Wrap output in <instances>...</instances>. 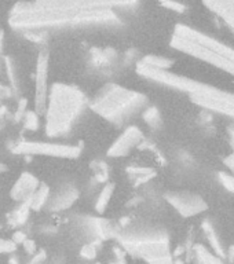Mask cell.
Here are the masks:
<instances>
[{
    "instance_id": "15",
    "label": "cell",
    "mask_w": 234,
    "mask_h": 264,
    "mask_svg": "<svg viewBox=\"0 0 234 264\" xmlns=\"http://www.w3.org/2000/svg\"><path fill=\"white\" fill-rule=\"evenodd\" d=\"M143 120L148 124H150V125H157L160 123V117H159L157 109H154V107L146 109L145 113H143Z\"/></svg>"
},
{
    "instance_id": "25",
    "label": "cell",
    "mask_w": 234,
    "mask_h": 264,
    "mask_svg": "<svg viewBox=\"0 0 234 264\" xmlns=\"http://www.w3.org/2000/svg\"><path fill=\"white\" fill-rule=\"evenodd\" d=\"M1 43H3V32L0 31V53H1Z\"/></svg>"
},
{
    "instance_id": "10",
    "label": "cell",
    "mask_w": 234,
    "mask_h": 264,
    "mask_svg": "<svg viewBox=\"0 0 234 264\" xmlns=\"http://www.w3.org/2000/svg\"><path fill=\"white\" fill-rule=\"evenodd\" d=\"M29 211H31V198L26 200L24 203H21L18 208L12 212V224H24L25 221L29 217Z\"/></svg>"
},
{
    "instance_id": "13",
    "label": "cell",
    "mask_w": 234,
    "mask_h": 264,
    "mask_svg": "<svg viewBox=\"0 0 234 264\" xmlns=\"http://www.w3.org/2000/svg\"><path fill=\"white\" fill-rule=\"evenodd\" d=\"M22 123H24V128L29 129V131H36L39 128V114L36 111L33 110H26L24 118H22Z\"/></svg>"
},
{
    "instance_id": "27",
    "label": "cell",
    "mask_w": 234,
    "mask_h": 264,
    "mask_svg": "<svg viewBox=\"0 0 234 264\" xmlns=\"http://www.w3.org/2000/svg\"><path fill=\"white\" fill-rule=\"evenodd\" d=\"M7 168H6V165H4V164H0V171H6Z\"/></svg>"
},
{
    "instance_id": "21",
    "label": "cell",
    "mask_w": 234,
    "mask_h": 264,
    "mask_svg": "<svg viewBox=\"0 0 234 264\" xmlns=\"http://www.w3.org/2000/svg\"><path fill=\"white\" fill-rule=\"evenodd\" d=\"M26 240V235H25L24 231H15V233L12 234V242L17 245V244H22L24 241Z\"/></svg>"
},
{
    "instance_id": "22",
    "label": "cell",
    "mask_w": 234,
    "mask_h": 264,
    "mask_svg": "<svg viewBox=\"0 0 234 264\" xmlns=\"http://www.w3.org/2000/svg\"><path fill=\"white\" fill-rule=\"evenodd\" d=\"M44 260H46V252H44V251H40L39 253H35L31 264H40L42 262H44Z\"/></svg>"
},
{
    "instance_id": "8",
    "label": "cell",
    "mask_w": 234,
    "mask_h": 264,
    "mask_svg": "<svg viewBox=\"0 0 234 264\" xmlns=\"http://www.w3.org/2000/svg\"><path fill=\"white\" fill-rule=\"evenodd\" d=\"M116 51L112 49L91 50V61L98 68H108V66H111L112 62L116 59Z\"/></svg>"
},
{
    "instance_id": "26",
    "label": "cell",
    "mask_w": 234,
    "mask_h": 264,
    "mask_svg": "<svg viewBox=\"0 0 234 264\" xmlns=\"http://www.w3.org/2000/svg\"><path fill=\"white\" fill-rule=\"evenodd\" d=\"M10 264H18V262H17V259H10V262H8Z\"/></svg>"
},
{
    "instance_id": "3",
    "label": "cell",
    "mask_w": 234,
    "mask_h": 264,
    "mask_svg": "<svg viewBox=\"0 0 234 264\" xmlns=\"http://www.w3.org/2000/svg\"><path fill=\"white\" fill-rule=\"evenodd\" d=\"M11 150L15 154H24V156H49V157H57V158H76L81 153V149L79 146L31 141L18 142Z\"/></svg>"
},
{
    "instance_id": "2",
    "label": "cell",
    "mask_w": 234,
    "mask_h": 264,
    "mask_svg": "<svg viewBox=\"0 0 234 264\" xmlns=\"http://www.w3.org/2000/svg\"><path fill=\"white\" fill-rule=\"evenodd\" d=\"M146 102V98L117 84H108L90 104L91 110L113 124L124 123Z\"/></svg>"
},
{
    "instance_id": "19",
    "label": "cell",
    "mask_w": 234,
    "mask_h": 264,
    "mask_svg": "<svg viewBox=\"0 0 234 264\" xmlns=\"http://www.w3.org/2000/svg\"><path fill=\"white\" fill-rule=\"evenodd\" d=\"M160 1L163 6H166L167 8H171V10H174V11L180 12V11H183V8H185L182 4L175 3V1H173V0H160Z\"/></svg>"
},
{
    "instance_id": "7",
    "label": "cell",
    "mask_w": 234,
    "mask_h": 264,
    "mask_svg": "<svg viewBox=\"0 0 234 264\" xmlns=\"http://www.w3.org/2000/svg\"><path fill=\"white\" fill-rule=\"evenodd\" d=\"M79 198V191L73 186H65L57 193L56 196L50 197V211H63L70 208L74 201Z\"/></svg>"
},
{
    "instance_id": "4",
    "label": "cell",
    "mask_w": 234,
    "mask_h": 264,
    "mask_svg": "<svg viewBox=\"0 0 234 264\" xmlns=\"http://www.w3.org/2000/svg\"><path fill=\"white\" fill-rule=\"evenodd\" d=\"M49 55L42 53L37 58L36 77H35V109L37 114H44L49 98Z\"/></svg>"
},
{
    "instance_id": "20",
    "label": "cell",
    "mask_w": 234,
    "mask_h": 264,
    "mask_svg": "<svg viewBox=\"0 0 234 264\" xmlns=\"http://www.w3.org/2000/svg\"><path fill=\"white\" fill-rule=\"evenodd\" d=\"M22 245H24L25 251L29 253V255H33L35 251H36V245H35V241L32 240H25L22 242Z\"/></svg>"
},
{
    "instance_id": "5",
    "label": "cell",
    "mask_w": 234,
    "mask_h": 264,
    "mask_svg": "<svg viewBox=\"0 0 234 264\" xmlns=\"http://www.w3.org/2000/svg\"><path fill=\"white\" fill-rule=\"evenodd\" d=\"M143 139L142 131L135 125H131L117 138L111 149L108 150V156L111 157H125L132 149L138 146Z\"/></svg>"
},
{
    "instance_id": "16",
    "label": "cell",
    "mask_w": 234,
    "mask_h": 264,
    "mask_svg": "<svg viewBox=\"0 0 234 264\" xmlns=\"http://www.w3.org/2000/svg\"><path fill=\"white\" fill-rule=\"evenodd\" d=\"M80 255L84 259L91 260V259H94L95 256H97V248H95L94 244H87V245H84L83 248H81Z\"/></svg>"
},
{
    "instance_id": "17",
    "label": "cell",
    "mask_w": 234,
    "mask_h": 264,
    "mask_svg": "<svg viewBox=\"0 0 234 264\" xmlns=\"http://www.w3.org/2000/svg\"><path fill=\"white\" fill-rule=\"evenodd\" d=\"M25 113H26V99H21L18 104V107H17V111L14 113V121L15 123L22 121Z\"/></svg>"
},
{
    "instance_id": "14",
    "label": "cell",
    "mask_w": 234,
    "mask_h": 264,
    "mask_svg": "<svg viewBox=\"0 0 234 264\" xmlns=\"http://www.w3.org/2000/svg\"><path fill=\"white\" fill-rule=\"evenodd\" d=\"M4 62H6L7 76H8V80H10V84H11L12 94H15L17 90H18V84H17V77H15V73H14V68H12L11 59H10L8 56H6V58H4Z\"/></svg>"
},
{
    "instance_id": "6",
    "label": "cell",
    "mask_w": 234,
    "mask_h": 264,
    "mask_svg": "<svg viewBox=\"0 0 234 264\" xmlns=\"http://www.w3.org/2000/svg\"><path fill=\"white\" fill-rule=\"evenodd\" d=\"M39 184L40 183H39L36 176H33L32 173H21L18 180L12 186L11 198L15 200V201H19V203H24V201L29 200L33 196V193L37 190Z\"/></svg>"
},
{
    "instance_id": "24",
    "label": "cell",
    "mask_w": 234,
    "mask_h": 264,
    "mask_svg": "<svg viewBox=\"0 0 234 264\" xmlns=\"http://www.w3.org/2000/svg\"><path fill=\"white\" fill-rule=\"evenodd\" d=\"M6 106H0V117H3L6 114Z\"/></svg>"
},
{
    "instance_id": "1",
    "label": "cell",
    "mask_w": 234,
    "mask_h": 264,
    "mask_svg": "<svg viewBox=\"0 0 234 264\" xmlns=\"http://www.w3.org/2000/svg\"><path fill=\"white\" fill-rule=\"evenodd\" d=\"M87 105L86 95L80 88L68 84L51 87L46 105V134L58 138L68 134Z\"/></svg>"
},
{
    "instance_id": "11",
    "label": "cell",
    "mask_w": 234,
    "mask_h": 264,
    "mask_svg": "<svg viewBox=\"0 0 234 264\" xmlns=\"http://www.w3.org/2000/svg\"><path fill=\"white\" fill-rule=\"evenodd\" d=\"M113 190H115V186H113V184H106L105 187H104V190L101 191L98 200H97V204H95V209H97L98 212H104L106 207L109 205Z\"/></svg>"
},
{
    "instance_id": "23",
    "label": "cell",
    "mask_w": 234,
    "mask_h": 264,
    "mask_svg": "<svg viewBox=\"0 0 234 264\" xmlns=\"http://www.w3.org/2000/svg\"><path fill=\"white\" fill-rule=\"evenodd\" d=\"M11 95H14V94H12L11 88H8V87L0 86V99L8 98V97H11Z\"/></svg>"
},
{
    "instance_id": "18",
    "label": "cell",
    "mask_w": 234,
    "mask_h": 264,
    "mask_svg": "<svg viewBox=\"0 0 234 264\" xmlns=\"http://www.w3.org/2000/svg\"><path fill=\"white\" fill-rule=\"evenodd\" d=\"M17 245L12 241L0 240V253H11L15 251Z\"/></svg>"
},
{
    "instance_id": "12",
    "label": "cell",
    "mask_w": 234,
    "mask_h": 264,
    "mask_svg": "<svg viewBox=\"0 0 234 264\" xmlns=\"http://www.w3.org/2000/svg\"><path fill=\"white\" fill-rule=\"evenodd\" d=\"M141 63L143 65H146L149 68H154V69H166L168 68L173 61H170V59H166V58H160V56H154V55H149L145 56L143 59H142Z\"/></svg>"
},
{
    "instance_id": "9",
    "label": "cell",
    "mask_w": 234,
    "mask_h": 264,
    "mask_svg": "<svg viewBox=\"0 0 234 264\" xmlns=\"http://www.w3.org/2000/svg\"><path fill=\"white\" fill-rule=\"evenodd\" d=\"M50 198V190L46 184H39L37 190L33 193V196L31 197V209L33 211H40L43 208L47 200Z\"/></svg>"
}]
</instances>
